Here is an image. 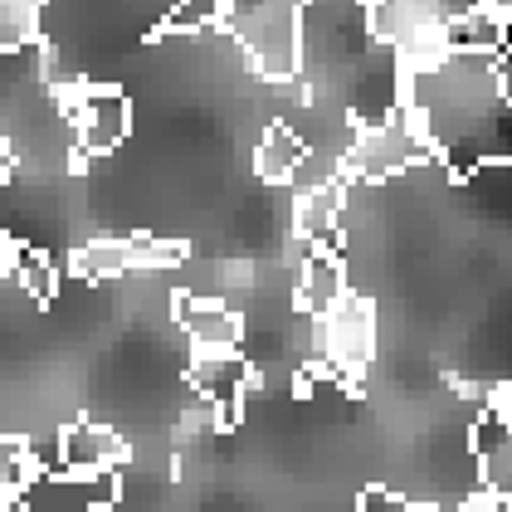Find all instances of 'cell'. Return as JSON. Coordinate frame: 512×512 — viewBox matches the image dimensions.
Instances as JSON below:
<instances>
[{
  "mask_svg": "<svg viewBox=\"0 0 512 512\" xmlns=\"http://www.w3.org/2000/svg\"><path fill=\"white\" fill-rule=\"evenodd\" d=\"M405 103L420 113L449 176L469 181L488 166H512V98L498 54L449 49L434 64L405 69Z\"/></svg>",
  "mask_w": 512,
  "mask_h": 512,
  "instance_id": "6da1fadb",
  "label": "cell"
},
{
  "mask_svg": "<svg viewBox=\"0 0 512 512\" xmlns=\"http://www.w3.org/2000/svg\"><path fill=\"white\" fill-rule=\"evenodd\" d=\"M298 83L313 103L347 108L361 127H381L405 108V59L376 35L371 0H308Z\"/></svg>",
  "mask_w": 512,
  "mask_h": 512,
  "instance_id": "7a4b0ae2",
  "label": "cell"
},
{
  "mask_svg": "<svg viewBox=\"0 0 512 512\" xmlns=\"http://www.w3.org/2000/svg\"><path fill=\"white\" fill-rule=\"evenodd\" d=\"M303 15L308 0H230L220 30L244 49L264 83H293L303 59Z\"/></svg>",
  "mask_w": 512,
  "mask_h": 512,
  "instance_id": "3957f363",
  "label": "cell"
},
{
  "mask_svg": "<svg viewBox=\"0 0 512 512\" xmlns=\"http://www.w3.org/2000/svg\"><path fill=\"white\" fill-rule=\"evenodd\" d=\"M483 0H371L376 35L391 40L405 69H420L449 54V30Z\"/></svg>",
  "mask_w": 512,
  "mask_h": 512,
  "instance_id": "277c9868",
  "label": "cell"
},
{
  "mask_svg": "<svg viewBox=\"0 0 512 512\" xmlns=\"http://www.w3.org/2000/svg\"><path fill=\"white\" fill-rule=\"evenodd\" d=\"M425 161H439V152H434L420 113L405 103L381 127H361V137L347 152V181L352 186H376V181H391V176L410 171V166H425Z\"/></svg>",
  "mask_w": 512,
  "mask_h": 512,
  "instance_id": "5b68a950",
  "label": "cell"
},
{
  "mask_svg": "<svg viewBox=\"0 0 512 512\" xmlns=\"http://www.w3.org/2000/svg\"><path fill=\"white\" fill-rule=\"evenodd\" d=\"M64 118L74 127L79 157H108L132 132V98L118 83H64Z\"/></svg>",
  "mask_w": 512,
  "mask_h": 512,
  "instance_id": "8992f818",
  "label": "cell"
},
{
  "mask_svg": "<svg viewBox=\"0 0 512 512\" xmlns=\"http://www.w3.org/2000/svg\"><path fill=\"white\" fill-rule=\"evenodd\" d=\"M317 356L347 381L376 361V303L366 293H347L332 313L317 317Z\"/></svg>",
  "mask_w": 512,
  "mask_h": 512,
  "instance_id": "52a82bcc",
  "label": "cell"
},
{
  "mask_svg": "<svg viewBox=\"0 0 512 512\" xmlns=\"http://www.w3.org/2000/svg\"><path fill=\"white\" fill-rule=\"evenodd\" d=\"M118 503V469L103 473H40L25 493V512H108Z\"/></svg>",
  "mask_w": 512,
  "mask_h": 512,
  "instance_id": "ba28073f",
  "label": "cell"
},
{
  "mask_svg": "<svg viewBox=\"0 0 512 512\" xmlns=\"http://www.w3.org/2000/svg\"><path fill=\"white\" fill-rule=\"evenodd\" d=\"M254 381V366L244 352H200L191 366V391L210 395L220 405V434H230L239 425V410H244V395Z\"/></svg>",
  "mask_w": 512,
  "mask_h": 512,
  "instance_id": "9c48e42d",
  "label": "cell"
},
{
  "mask_svg": "<svg viewBox=\"0 0 512 512\" xmlns=\"http://www.w3.org/2000/svg\"><path fill=\"white\" fill-rule=\"evenodd\" d=\"M176 322L186 327L196 352H239V342H244V317L220 298L176 293Z\"/></svg>",
  "mask_w": 512,
  "mask_h": 512,
  "instance_id": "30bf717a",
  "label": "cell"
},
{
  "mask_svg": "<svg viewBox=\"0 0 512 512\" xmlns=\"http://www.w3.org/2000/svg\"><path fill=\"white\" fill-rule=\"evenodd\" d=\"M473 454H478V478L488 493L512 498V425L503 420V410L483 405V415L473 420Z\"/></svg>",
  "mask_w": 512,
  "mask_h": 512,
  "instance_id": "8fae6325",
  "label": "cell"
},
{
  "mask_svg": "<svg viewBox=\"0 0 512 512\" xmlns=\"http://www.w3.org/2000/svg\"><path fill=\"white\" fill-rule=\"evenodd\" d=\"M347 191L352 181H332L313 196H298V210H293V225H298V239H308L313 249H342V210H347Z\"/></svg>",
  "mask_w": 512,
  "mask_h": 512,
  "instance_id": "7c38bea8",
  "label": "cell"
},
{
  "mask_svg": "<svg viewBox=\"0 0 512 512\" xmlns=\"http://www.w3.org/2000/svg\"><path fill=\"white\" fill-rule=\"evenodd\" d=\"M132 449H127V439L113 434L108 425H69L64 430V473H103V469H118L122 459H127Z\"/></svg>",
  "mask_w": 512,
  "mask_h": 512,
  "instance_id": "4fadbf2b",
  "label": "cell"
},
{
  "mask_svg": "<svg viewBox=\"0 0 512 512\" xmlns=\"http://www.w3.org/2000/svg\"><path fill=\"white\" fill-rule=\"evenodd\" d=\"M347 293H352V283H347L342 254L337 249H313V259L303 264V278H298V308L313 317H327Z\"/></svg>",
  "mask_w": 512,
  "mask_h": 512,
  "instance_id": "5bb4252c",
  "label": "cell"
},
{
  "mask_svg": "<svg viewBox=\"0 0 512 512\" xmlns=\"http://www.w3.org/2000/svg\"><path fill=\"white\" fill-rule=\"evenodd\" d=\"M308 157V142L288 127V122H274L259 147H254V176L269 181V186H288V176L298 171V161Z\"/></svg>",
  "mask_w": 512,
  "mask_h": 512,
  "instance_id": "9a60e30c",
  "label": "cell"
},
{
  "mask_svg": "<svg viewBox=\"0 0 512 512\" xmlns=\"http://www.w3.org/2000/svg\"><path fill=\"white\" fill-rule=\"evenodd\" d=\"M5 274L20 278V288L35 298V303H54V259L40 254V249H25L15 239H5Z\"/></svg>",
  "mask_w": 512,
  "mask_h": 512,
  "instance_id": "2e32d148",
  "label": "cell"
},
{
  "mask_svg": "<svg viewBox=\"0 0 512 512\" xmlns=\"http://www.w3.org/2000/svg\"><path fill=\"white\" fill-rule=\"evenodd\" d=\"M74 269L83 278H122L137 274V244L132 239H93L88 249H79Z\"/></svg>",
  "mask_w": 512,
  "mask_h": 512,
  "instance_id": "e0dca14e",
  "label": "cell"
},
{
  "mask_svg": "<svg viewBox=\"0 0 512 512\" xmlns=\"http://www.w3.org/2000/svg\"><path fill=\"white\" fill-rule=\"evenodd\" d=\"M44 10H49V0H0V44H5V54L40 40Z\"/></svg>",
  "mask_w": 512,
  "mask_h": 512,
  "instance_id": "ac0fdd59",
  "label": "cell"
},
{
  "mask_svg": "<svg viewBox=\"0 0 512 512\" xmlns=\"http://www.w3.org/2000/svg\"><path fill=\"white\" fill-rule=\"evenodd\" d=\"M503 44H508V20L493 15L488 5L469 10V15L454 20V30H449V49H488V54H503Z\"/></svg>",
  "mask_w": 512,
  "mask_h": 512,
  "instance_id": "d6986e66",
  "label": "cell"
},
{
  "mask_svg": "<svg viewBox=\"0 0 512 512\" xmlns=\"http://www.w3.org/2000/svg\"><path fill=\"white\" fill-rule=\"evenodd\" d=\"M225 10H230V0H181L161 35H196V30H210V25L225 20Z\"/></svg>",
  "mask_w": 512,
  "mask_h": 512,
  "instance_id": "ffe728a7",
  "label": "cell"
},
{
  "mask_svg": "<svg viewBox=\"0 0 512 512\" xmlns=\"http://www.w3.org/2000/svg\"><path fill=\"white\" fill-rule=\"evenodd\" d=\"M356 512H415V503L395 498L391 488H361L356 493Z\"/></svg>",
  "mask_w": 512,
  "mask_h": 512,
  "instance_id": "44dd1931",
  "label": "cell"
},
{
  "mask_svg": "<svg viewBox=\"0 0 512 512\" xmlns=\"http://www.w3.org/2000/svg\"><path fill=\"white\" fill-rule=\"evenodd\" d=\"M454 512H512V498H498V493L478 488V493H469V498H464Z\"/></svg>",
  "mask_w": 512,
  "mask_h": 512,
  "instance_id": "7402d4cb",
  "label": "cell"
},
{
  "mask_svg": "<svg viewBox=\"0 0 512 512\" xmlns=\"http://www.w3.org/2000/svg\"><path fill=\"white\" fill-rule=\"evenodd\" d=\"M488 405H493V410H503V420L512 425V386H498V391L488 395Z\"/></svg>",
  "mask_w": 512,
  "mask_h": 512,
  "instance_id": "603a6c76",
  "label": "cell"
},
{
  "mask_svg": "<svg viewBox=\"0 0 512 512\" xmlns=\"http://www.w3.org/2000/svg\"><path fill=\"white\" fill-rule=\"evenodd\" d=\"M498 69H503V88H508V98H512V49L498 54Z\"/></svg>",
  "mask_w": 512,
  "mask_h": 512,
  "instance_id": "cb8c5ba5",
  "label": "cell"
},
{
  "mask_svg": "<svg viewBox=\"0 0 512 512\" xmlns=\"http://www.w3.org/2000/svg\"><path fill=\"white\" fill-rule=\"evenodd\" d=\"M493 15H503V20H512V0H483Z\"/></svg>",
  "mask_w": 512,
  "mask_h": 512,
  "instance_id": "d4e9b609",
  "label": "cell"
}]
</instances>
